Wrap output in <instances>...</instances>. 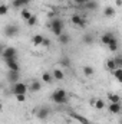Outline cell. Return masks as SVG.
I'll list each match as a JSON object with an SVG mask.
<instances>
[{"label": "cell", "mask_w": 122, "mask_h": 124, "mask_svg": "<svg viewBox=\"0 0 122 124\" xmlns=\"http://www.w3.org/2000/svg\"><path fill=\"white\" fill-rule=\"evenodd\" d=\"M49 28H50V31H52V33L55 36H59L65 31V22L62 19H59V17H53V19H50Z\"/></svg>", "instance_id": "cell-1"}, {"label": "cell", "mask_w": 122, "mask_h": 124, "mask_svg": "<svg viewBox=\"0 0 122 124\" xmlns=\"http://www.w3.org/2000/svg\"><path fill=\"white\" fill-rule=\"evenodd\" d=\"M50 100L55 102V104H66L68 102V93L65 91V90H62V88H58V90H55L52 95H50Z\"/></svg>", "instance_id": "cell-2"}, {"label": "cell", "mask_w": 122, "mask_h": 124, "mask_svg": "<svg viewBox=\"0 0 122 124\" xmlns=\"http://www.w3.org/2000/svg\"><path fill=\"white\" fill-rule=\"evenodd\" d=\"M27 93V85L26 84H23V82H16V84H13V87H12V94H14V95H19V94H25L26 95Z\"/></svg>", "instance_id": "cell-3"}, {"label": "cell", "mask_w": 122, "mask_h": 124, "mask_svg": "<svg viewBox=\"0 0 122 124\" xmlns=\"http://www.w3.org/2000/svg\"><path fill=\"white\" fill-rule=\"evenodd\" d=\"M1 56H3V59L17 58V51H16V48H13V46H7V48H4V49H3Z\"/></svg>", "instance_id": "cell-4"}, {"label": "cell", "mask_w": 122, "mask_h": 124, "mask_svg": "<svg viewBox=\"0 0 122 124\" xmlns=\"http://www.w3.org/2000/svg\"><path fill=\"white\" fill-rule=\"evenodd\" d=\"M34 114H36V117L39 120H46L49 117V114H50V110L47 107H37L34 110Z\"/></svg>", "instance_id": "cell-5"}, {"label": "cell", "mask_w": 122, "mask_h": 124, "mask_svg": "<svg viewBox=\"0 0 122 124\" xmlns=\"http://www.w3.org/2000/svg\"><path fill=\"white\" fill-rule=\"evenodd\" d=\"M4 62H6V66H7L9 71H17V72H20V65H19V62H17V58L4 59Z\"/></svg>", "instance_id": "cell-6"}, {"label": "cell", "mask_w": 122, "mask_h": 124, "mask_svg": "<svg viewBox=\"0 0 122 124\" xmlns=\"http://www.w3.org/2000/svg\"><path fill=\"white\" fill-rule=\"evenodd\" d=\"M20 32V29L16 26V25H7L6 28H4V31H3V33L7 36V38H13V36H16L17 33Z\"/></svg>", "instance_id": "cell-7"}, {"label": "cell", "mask_w": 122, "mask_h": 124, "mask_svg": "<svg viewBox=\"0 0 122 124\" xmlns=\"http://www.w3.org/2000/svg\"><path fill=\"white\" fill-rule=\"evenodd\" d=\"M114 40H116V36H115L112 32H106V33H103V35L101 36V42H102L103 45H109V43L114 42Z\"/></svg>", "instance_id": "cell-8"}, {"label": "cell", "mask_w": 122, "mask_h": 124, "mask_svg": "<svg viewBox=\"0 0 122 124\" xmlns=\"http://www.w3.org/2000/svg\"><path fill=\"white\" fill-rule=\"evenodd\" d=\"M7 81L12 85L16 84V82H19L20 81V72H17V71H9L7 72Z\"/></svg>", "instance_id": "cell-9"}, {"label": "cell", "mask_w": 122, "mask_h": 124, "mask_svg": "<svg viewBox=\"0 0 122 124\" xmlns=\"http://www.w3.org/2000/svg\"><path fill=\"white\" fill-rule=\"evenodd\" d=\"M70 22H72L73 25H76V26H81V28H83V26L86 25V20H85L82 16H79V15H73V16L70 17Z\"/></svg>", "instance_id": "cell-10"}, {"label": "cell", "mask_w": 122, "mask_h": 124, "mask_svg": "<svg viewBox=\"0 0 122 124\" xmlns=\"http://www.w3.org/2000/svg\"><path fill=\"white\" fill-rule=\"evenodd\" d=\"M108 110L111 114H119L121 113V102H109Z\"/></svg>", "instance_id": "cell-11"}, {"label": "cell", "mask_w": 122, "mask_h": 124, "mask_svg": "<svg viewBox=\"0 0 122 124\" xmlns=\"http://www.w3.org/2000/svg\"><path fill=\"white\" fill-rule=\"evenodd\" d=\"M27 90H29L30 93H39V91L42 90V82H40V81H32L30 85L27 87Z\"/></svg>", "instance_id": "cell-12"}, {"label": "cell", "mask_w": 122, "mask_h": 124, "mask_svg": "<svg viewBox=\"0 0 122 124\" xmlns=\"http://www.w3.org/2000/svg\"><path fill=\"white\" fill-rule=\"evenodd\" d=\"M70 117L75 118L76 121H79L81 124H92L86 117H83V116H81V114H78V113H70Z\"/></svg>", "instance_id": "cell-13"}, {"label": "cell", "mask_w": 122, "mask_h": 124, "mask_svg": "<svg viewBox=\"0 0 122 124\" xmlns=\"http://www.w3.org/2000/svg\"><path fill=\"white\" fill-rule=\"evenodd\" d=\"M52 77H53V79L63 81V79H65V72H63L62 69H53V72H52Z\"/></svg>", "instance_id": "cell-14"}, {"label": "cell", "mask_w": 122, "mask_h": 124, "mask_svg": "<svg viewBox=\"0 0 122 124\" xmlns=\"http://www.w3.org/2000/svg\"><path fill=\"white\" fill-rule=\"evenodd\" d=\"M32 0H13V7H16V9H19V7H25V6H27L29 3H30Z\"/></svg>", "instance_id": "cell-15"}, {"label": "cell", "mask_w": 122, "mask_h": 124, "mask_svg": "<svg viewBox=\"0 0 122 124\" xmlns=\"http://www.w3.org/2000/svg\"><path fill=\"white\" fill-rule=\"evenodd\" d=\"M115 15H116V12H115L114 7H111V6L105 7V10H103V16H105V17H114Z\"/></svg>", "instance_id": "cell-16"}, {"label": "cell", "mask_w": 122, "mask_h": 124, "mask_svg": "<svg viewBox=\"0 0 122 124\" xmlns=\"http://www.w3.org/2000/svg\"><path fill=\"white\" fill-rule=\"evenodd\" d=\"M43 38H45V36H42V35H34V36L32 38V43H33L34 46H40V45H42Z\"/></svg>", "instance_id": "cell-17"}, {"label": "cell", "mask_w": 122, "mask_h": 124, "mask_svg": "<svg viewBox=\"0 0 122 124\" xmlns=\"http://www.w3.org/2000/svg\"><path fill=\"white\" fill-rule=\"evenodd\" d=\"M53 81V77L50 72H43L42 74V82H46V84H50Z\"/></svg>", "instance_id": "cell-18"}, {"label": "cell", "mask_w": 122, "mask_h": 124, "mask_svg": "<svg viewBox=\"0 0 122 124\" xmlns=\"http://www.w3.org/2000/svg\"><path fill=\"white\" fill-rule=\"evenodd\" d=\"M58 38H59L58 40L61 42L62 45H66V43H69V42H70V36H69L68 33H62V35H59Z\"/></svg>", "instance_id": "cell-19"}, {"label": "cell", "mask_w": 122, "mask_h": 124, "mask_svg": "<svg viewBox=\"0 0 122 124\" xmlns=\"http://www.w3.org/2000/svg\"><path fill=\"white\" fill-rule=\"evenodd\" d=\"M105 66H106V69L108 71H114V69H116V65H115V62H114V59H106V62H105Z\"/></svg>", "instance_id": "cell-20"}, {"label": "cell", "mask_w": 122, "mask_h": 124, "mask_svg": "<svg viewBox=\"0 0 122 124\" xmlns=\"http://www.w3.org/2000/svg\"><path fill=\"white\" fill-rule=\"evenodd\" d=\"M112 75H114L119 82H122V68H116V69H114V71H112Z\"/></svg>", "instance_id": "cell-21"}, {"label": "cell", "mask_w": 122, "mask_h": 124, "mask_svg": "<svg viewBox=\"0 0 122 124\" xmlns=\"http://www.w3.org/2000/svg\"><path fill=\"white\" fill-rule=\"evenodd\" d=\"M108 100H109V102H119L121 101V97L118 95V94H108Z\"/></svg>", "instance_id": "cell-22"}, {"label": "cell", "mask_w": 122, "mask_h": 124, "mask_svg": "<svg viewBox=\"0 0 122 124\" xmlns=\"http://www.w3.org/2000/svg\"><path fill=\"white\" fill-rule=\"evenodd\" d=\"M20 16H22V19H23V20H27V19L32 16V12L29 10V9H23V10L20 12Z\"/></svg>", "instance_id": "cell-23"}, {"label": "cell", "mask_w": 122, "mask_h": 124, "mask_svg": "<svg viewBox=\"0 0 122 124\" xmlns=\"http://www.w3.org/2000/svg\"><path fill=\"white\" fill-rule=\"evenodd\" d=\"M59 63H61L62 66H65V68H69V66H70V59H69L68 56H62Z\"/></svg>", "instance_id": "cell-24"}, {"label": "cell", "mask_w": 122, "mask_h": 124, "mask_svg": "<svg viewBox=\"0 0 122 124\" xmlns=\"http://www.w3.org/2000/svg\"><path fill=\"white\" fill-rule=\"evenodd\" d=\"M86 9H89V10H95L96 7H98V3L95 1V0H91V1H88V3H85L83 4Z\"/></svg>", "instance_id": "cell-25"}, {"label": "cell", "mask_w": 122, "mask_h": 124, "mask_svg": "<svg viewBox=\"0 0 122 124\" xmlns=\"http://www.w3.org/2000/svg\"><path fill=\"white\" fill-rule=\"evenodd\" d=\"M9 12V6L4 3H0V16H6Z\"/></svg>", "instance_id": "cell-26"}, {"label": "cell", "mask_w": 122, "mask_h": 124, "mask_svg": "<svg viewBox=\"0 0 122 124\" xmlns=\"http://www.w3.org/2000/svg\"><path fill=\"white\" fill-rule=\"evenodd\" d=\"M83 74H85L86 77H92V75L95 74V69H93L92 66H83Z\"/></svg>", "instance_id": "cell-27"}, {"label": "cell", "mask_w": 122, "mask_h": 124, "mask_svg": "<svg viewBox=\"0 0 122 124\" xmlns=\"http://www.w3.org/2000/svg\"><path fill=\"white\" fill-rule=\"evenodd\" d=\"M106 46L109 48L111 52H115V51H118V40H114V42H111V43L106 45Z\"/></svg>", "instance_id": "cell-28"}, {"label": "cell", "mask_w": 122, "mask_h": 124, "mask_svg": "<svg viewBox=\"0 0 122 124\" xmlns=\"http://www.w3.org/2000/svg\"><path fill=\"white\" fill-rule=\"evenodd\" d=\"M93 104H95V108H96V110H103V108H105V102H103L102 100H96Z\"/></svg>", "instance_id": "cell-29"}, {"label": "cell", "mask_w": 122, "mask_h": 124, "mask_svg": "<svg viewBox=\"0 0 122 124\" xmlns=\"http://www.w3.org/2000/svg\"><path fill=\"white\" fill-rule=\"evenodd\" d=\"M26 23H27V25H29V26H34V25H36V23H37V17H36V16H34V15H32L30 17H29V19H27V20H26Z\"/></svg>", "instance_id": "cell-30"}, {"label": "cell", "mask_w": 122, "mask_h": 124, "mask_svg": "<svg viewBox=\"0 0 122 124\" xmlns=\"http://www.w3.org/2000/svg\"><path fill=\"white\" fill-rule=\"evenodd\" d=\"M92 42H93V35L88 33V35H85V36H83V43H88V45H91Z\"/></svg>", "instance_id": "cell-31"}, {"label": "cell", "mask_w": 122, "mask_h": 124, "mask_svg": "<svg viewBox=\"0 0 122 124\" xmlns=\"http://www.w3.org/2000/svg\"><path fill=\"white\" fill-rule=\"evenodd\" d=\"M114 62H115L116 68H122V56H116V58H114Z\"/></svg>", "instance_id": "cell-32"}, {"label": "cell", "mask_w": 122, "mask_h": 124, "mask_svg": "<svg viewBox=\"0 0 122 124\" xmlns=\"http://www.w3.org/2000/svg\"><path fill=\"white\" fill-rule=\"evenodd\" d=\"M40 46L49 48V46H50V39H47V38H43V40H42V45H40Z\"/></svg>", "instance_id": "cell-33"}, {"label": "cell", "mask_w": 122, "mask_h": 124, "mask_svg": "<svg viewBox=\"0 0 122 124\" xmlns=\"http://www.w3.org/2000/svg\"><path fill=\"white\" fill-rule=\"evenodd\" d=\"M16 100L19 102H23V101H26V95L25 94H19V95H16Z\"/></svg>", "instance_id": "cell-34"}, {"label": "cell", "mask_w": 122, "mask_h": 124, "mask_svg": "<svg viewBox=\"0 0 122 124\" xmlns=\"http://www.w3.org/2000/svg\"><path fill=\"white\" fill-rule=\"evenodd\" d=\"M56 13H58V12H56V9H52V10L47 13V17H49V19H53V17L56 16Z\"/></svg>", "instance_id": "cell-35"}, {"label": "cell", "mask_w": 122, "mask_h": 124, "mask_svg": "<svg viewBox=\"0 0 122 124\" xmlns=\"http://www.w3.org/2000/svg\"><path fill=\"white\" fill-rule=\"evenodd\" d=\"M76 4H79V6H83V0H73Z\"/></svg>", "instance_id": "cell-36"}, {"label": "cell", "mask_w": 122, "mask_h": 124, "mask_svg": "<svg viewBox=\"0 0 122 124\" xmlns=\"http://www.w3.org/2000/svg\"><path fill=\"white\" fill-rule=\"evenodd\" d=\"M3 49H4V46H3V45L0 43V55H1V52H3Z\"/></svg>", "instance_id": "cell-37"}, {"label": "cell", "mask_w": 122, "mask_h": 124, "mask_svg": "<svg viewBox=\"0 0 122 124\" xmlns=\"http://www.w3.org/2000/svg\"><path fill=\"white\" fill-rule=\"evenodd\" d=\"M121 4H122V1H121V0H116V6H118V7H119V6H121Z\"/></svg>", "instance_id": "cell-38"}, {"label": "cell", "mask_w": 122, "mask_h": 124, "mask_svg": "<svg viewBox=\"0 0 122 124\" xmlns=\"http://www.w3.org/2000/svg\"><path fill=\"white\" fill-rule=\"evenodd\" d=\"M1 111H3V105L0 104V113H1Z\"/></svg>", "instance_id": "cell-39"}, {"label": "cell", "mask_w": 122, "mask_h": 124, "mask_svg": "<svg viewBox=\"0 0 122 124\" xmlns=\"http://www.w3.org/2000/svg\"><path fill=\"white\" fill-rule=\"evenodd\" d=\"M88 1H91V0H83V4H85V3H88Z\"/></svg>", "instance_id": "cell-40"}, {"label": "cell", "mask_w": 122, "mask_h": 124, "mask_svg": "<svg viewBox=\"0 0 122 124\" xmlns=\"http://www.w3.org/2000/svg\"><path fill=\"white\" fill-rule=\"evenodd\" d=\"M68 1H73V0H68Z\"/></svg>", "instance_id": "cell-41"}, {"label": "cell", "mask_w": 122, "mask_h": 124, "mask_svg": "<svg viewBox=\"0 0 122 124\" xmlns=\"http://www.w3.org/2000/svg\"><path fill=\"white\" fill-rule=\"evenodd\" d=\"M0 90H1V84H0Z\"/></svg>", "instance_id": "cell-42"}, {"label": "cell", "mask_w": 122, "mask_h": 124, "mask_svg": "<svg viewBox=\"0 0 122 124\" xmlns=\"http://www.w3.org/2000/svg\"><path fill=\"white\" fill-rule=\"evenodd\" d=\"M59 1H65V0H59Z\"/></svg>", "instance_id": "cell-43"}]
</instances>
